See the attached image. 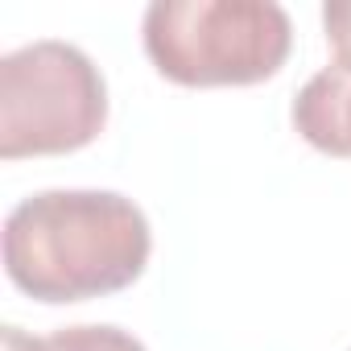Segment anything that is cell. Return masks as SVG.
Returning <instances> with one entry per match:
<instances>
[{
	"label": "cell",
	"instance_id": "3957f363",
	"mask_svg": "<svg viewBox=\"0 0 351 351\" xmlns=\"http://www.w3.org/2000/svg\"><path fill=\"white\" fill-rule=\"evenodd\" d=\"M108 124V83L71 42H29L0 58V157L87 149Z\"/></svg>",
	"mask_w": 351,
	"mask_h": 351
},
{
	"label": "cell",
	"instance_id": "5b68a950",
	"mask_svg": "<svg viewBox=\"0 0 351 351\" xmlns=\"http://www.w3.org/2000/svg\"><path fill=\"white\" fill-rule=\"evenodd\" d=\"M5 351H145V343L132 330H120L112 322H91V326H62L46 339L25 335L21 326L0 330Z\"/></svg>",
	"mask_w": 351,
	"mask_h": 351
},
{
	"label": "cell",
	"instance_id": "8992f818",
	"mask_svg": "<svg viewBox=\"0 0 351 351\" xmlns=\"http://www.w3.org/2000/svg\"><path fill=\"white\" fill-rule=\"evenodd\" d=\"M322 29H326L330 50H335V62H351V0H326Z\"/></svg>",
	"mask_w": 351,
	"mask_h": 351
},
{
	"label": "cell",
	"instance_id": "7a4b0ae2",
	"mask_svg": "<svg viewBox=\"0 0 351 351\" xmlns=\"http://www.w3.org/2000/svg\"><path fill=\"white\" fill-rule=\"evenodd\" d=\"M145 54L178 87H252L273 79L293 46L273 0H153L141 21Z\"/></svg>",
	"mask_w": 351,
	"mask_h": 351
},
{
	"label": "cell",
	"instance_id": "6da1fadb",
	"mask_svg": "<svg viewBox=\"0 0 351 351\" xmlns=\"http://www.w3.org/2000/svg\"><path fill=\"white\" fill-rule=\"evenodd\" d=\"M149 252V219L120 191H38L5 219V273L42 306L120 293Z\"/></svg>",
	"mask_w": 351,
	"mask_h": 351
},
{
	"label": "cell",
	"instance_id": "277c9868",
	"mask_svg": "<svg viewBox=\"0 0 351 351\" xmlns=\"http://www.w3.org/2000/svg\"><path fill=\"white\" fill-rule=\"evenodd\" d=\"M289 120L306 145L330 157H351V62L322 66L293 99Z\"/></svg>",
	"mask_w": 351,
	"mask_h": 351
}]
</instances>
